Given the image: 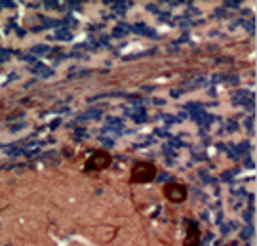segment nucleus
<instances>
[{"instance_id":"nucleus-1","label":"nucleus","mask_w":257,"mask_h":246,"mask_svg":"<svg viewBox=\"0 0 257 246\" xmlns=\"http://www.w3.org/2000/svg\"><path fill=\"white\" fill-rule=\"evenodd\" d=\"M156 178V166L153 162H138L132 168L130 183H149Z\"/></svg>"},{"instance_id":"nucleus-2","label":"nucleus","mask_w":257,"mask_h":246,"mask_svg":"<svg viewBox=\"0 0 257 246\" xmlns=\"http://www.w3.org/2000/svg\"><path fill=\"white\" fill-rule=\"evenodd\" d=\"M110 164H112V156L107 151H95L93 155H90V158L84 164V170L86 172H103L107 170Z\"/></svg>"},{"instance_id":"nucleus-3","label":"nucleus","mask_w":257,"mask_h":246,"mask_svg":"<svg viewBox=\"0 0 257 246\" xmlns=\"http://www.w3.org/2000/svg\"><path fill=\"white\" fill-rule=\"evenodd\" d=\"M164 197L174 204L187 201V187L183 183H166L164 185Z\"/></svg>"},{"instance_id":"nucleus-4","label":"nucleus","mask_w":257,"mask_h":246,"mask_svg":"<svg viewBox=\"0 0 257 246\" xmlns=\"http://www.w3.org/2000/svg\"><path fill=\"white\" fill-rule=\"evenodd\" d=\"M200 244V229L194 221L187 223V235H185L183 246H198Z\"/></svg>"}]
</instances>
